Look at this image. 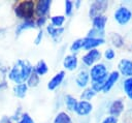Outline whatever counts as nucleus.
Listing matches in <instances>:
<instances>
[{
    "label": "nucleus",
    "mask_w": 132,
    "mask_h": 123,
    "mask_svg": "<svg viewBox=\"0 0 132 123\" xmlns=\"http://www.w3.org/2000/svg\"><path fill=\"white\" fill-rule=\"evenodd\" d=\"M89 82H90V74H89V71L85 69L80 70L75 76V84L79 88H82V89L87 88L89 85Z\"/></svg>",
    "instance_id": "obj_15"
},
{
    "label": "nucleus",
    "mask_w": 132,
    "mask_h": 123,
    "mask_svg": "<svg viewBox=\"0 0 132 123\" xmlns=\"http://www.w3.org/2000/svg\"><path fill=\"white\" fill-rule=\"evenodd\" d=\"M0 123H12V120L11 118H8V117H3L0 121Z\"/></svg>",
    "instance_id": "obj_37"
},
{
    "label": "nucleus",
    "mask_w": 132,
    "mask_h": 123,
    "mask_svg": "<svg viewBox=\"0 0 132 123\" xmlns=\"http://www.w3.org/2000/svg\"><path fill=\"white\" fill-rule=\"evenodd\" d=\"M113 19L114 21L119 24V25H126L130 22V20L132 19V11L127 7V6H120L118 7L114 12H113Z\"/></svg>",
    "instance_id": "obj_4"
},
{
    "label": "nucleus",
    "mask_w": 132,
    "mask_h": 123,
    "mask_svg": "<svg viewBox=\"0 0 132 123\" xmlns=\"http://www.w3.org/2000/svg\"><path fill=\"white\" fill-rule=\"evenodd\" d=\"M6 86H7V85H6V82H5V81H3V82L0 81V90H1V89H4Z\"/></svg>",
    "instance_id": "obj_38"
},
{
    "label": "nucleus",
    "mask_w": 132,
    "mask_h": 123,
    "mask_svg": "<svg viewBox=\"0 0 132 123\" xmlns=\"http://www.w3.org/2000/svg\"><path fill=\"white\" fill-rule=\"evenodd\" d=\"M120 72L118 71V70H113V71H111L109 74H108V76H107V79H106V81H105V85H104V88H103V93H107V92H109L110 91V89L116 85V83L119 81V79H120Z\"/></svg>",
    "instance_id": "obj_13"
},
{
    "label": "nucleus",
    "mask_w": 132,
    "mask_h": 123,
    "mask_svg": "<svg viewBox=\"0 0 132 123\" xmlns=\"http://www.w3.org/2000/svg\"><path fill=\"white\" fill-rule=\"evenodd\" d=\"M118 71L127 78H132V60L123 58L118 63Z\"/></svg>",
    "instance_id": "obj_7"
},
{
    "label": "nucleus",
    "mask_w": 132,
    "mask_h": 123,
    "mask_svg": "<svg viewBox=\"0 0 132 123\" xmlns=\"http://www.w3.org/2000/svg\"><path fill=\"white\" fill-rule=\"evenodd\" d=\"M39 82H40V76L33 70L32 73L30 74V76L28 78L26 84H27V86L30 87V88H35V87H37V86L39 85Z\"/></svg>",
    "instance_id": "obj_25"
},
{
    "label": "nucleus",
    "mask_w": 132,
    "mask_h": 123,
    "mask_svg": "<svg viewBox=\"0 0 132 123\" xmlns=\"http://www.w3.org/2000/svg\"><path fill=\"white\" fill-rule=\"evenodd\" d=\"M79 5H80V0H76L74 2V7H79Z\"/></svg>",
    "instance_id": "obj_39"
},
{
    "label": "nucleus",
    "mask_w": 132,
    "mask_h": 123,
    "mask_svg": "<svg viewBox=\"0 0 132 123\" xmlns=\"http://www.w3.org/2000/svg\"><path fill=\"white\" fill-rule=\"evenodd\" d=\"M28 86L26 83H21V84H16L13 86V94L18 97V98H24L27 95V91H28Z\"/></svg>",
    "instance_id": "obj_17"
},
{
    "label": "nucleus",
    "mask_w": 132,
    "mask_h": 123,
    "mask_svg": "<svg viewBox=\"0 0 132 123\" xmlns=\"http://www.w3.org/2000/svg\"><path fill=\"white\" fill-rule=\"evenodd\" d=\"M73 8H74V2L71 0H66L65 1V7H64L65 16H67V17L71 16L73 12Z\"/></svg>",
    "instance_id": "obj_31"
},
{
    "label": "nucleus",
    "mask_w": 132,
    "mask_h": 123,
    "mask_svg": "<svg viewBox=\"0 0 132 123\" xmlns=\"http://www.w3.org/2000/svg\"><path fill=\"white\" fill-rule=\"evenodd\" d=\"M89 74H90V79L92 82H97V81L106 80L109 73H108L107 66L104 63L99 62L90 68Z\"/></svg>",
    "instance_id": "obj_3"
},
{
    "label": "nucleus",
    "mask_w": 132,
    "mask_h": 123,
    "mask_svg": "<svg viewBox=\"0 0 132 123\" xmlns=\"http://www.w3.org/2000/svg\"><path fill=\"white\" fill-rule=\"evenodd\" d=\"M96 94H97V93H96L91 87H87V88H85V89L82 90V92L80 93V100L90 101V100H92V99L95 97Z\"/></svg>",
    "instance_id": "obj_23"
},
{
    "label": "nucleus",
    "mask_w": 132,
    "mask_h": 123,
    "mask_svg": "<svg viewBox=\"0 0 132 123\" xmlns=\"http://www.w3.org/2000/svg\"><path fill=\"white\" fill-rule=\"evenodd\" d=\"M16 123H35V121L28 113H23Z\"/></svg>",
    "instance_id": "obj_32"
},
{
    "label": "nucleus",
    "mask_w": 132,
    "mask_h": 123,
    "mask_svg": "<svg viewBox=\"0 0 132 123\" xmlns=\"http://www.w3.org/2000/svg\"><path fill=\"white\" fill-rule=\"evenodd\" d=\"M104 36V31H98L94 28H91L88 33H87V37H93V38H103Z\"/></svg>",
    "instance_id": "obj_30"
},
{
    "label": "nucleus",
    "mask_w": 132,
    "mask_h": 123,
    "mask_svg": "<svg viewBox=\"0 0 132 123\" xmlns=\"http://www.w3.org/2000/svg\"><path fill=\"white\" fill-rule=\"evenodd\" d=\"M105 81L106 80H102V81H97V82H92L91 84V88L96 92H102L103 91V88H104V85H105Z\"/></svg>",
    "instance_id": "obj_29"
},
{
    "label": "nucleus",
    "mask_w": 132,
    "mask_h": 123,
    "mask_svg": "<svg viewBox=\"0 0 132 123\" xmlns=\"http://www.w3.org/2000/svg\"><path fill=\"white\" fill-rule=\"evenodd\" d=\"M46 23V17H41V18H37L35 21V25L38 28H41L42 26H44Z\"/></svg>",
    "instance_id": "obj_35"
},
{
    "label": "nucleus",
    "mask_w": 132,
    "mask_h": 123,
    "mask_svg": "<svg viewBox=\"0 0 132 123\" xmlns=\"http://www.w3.org/2000/svg\"><path fill=\"white\" fill-rule=\"evenodd\" d=\"M102 54L98 49H94V50H90L88 51L82 57H81V62L89 67H92L93 65L99 63V60L101 59Z\"/></svg>",
    "instance_id": "obj_6"
},
{
    "label": "nucleus",
    "mask_w": 132,
    "mask_h": 123,
    "mask_svg": "<svg viewBox=\"0 0 132 123\" xmlns=\"http://www.w3.org/2000/svg\"><path fill=\"white\" fill-rule=\"evenodd\" d=\"M64 101H65V105L67 107V110L69 112H75V109H76V105L78 103V100L73 96V95H70V94H67L64 98Z\"/></svg>",
    "instance_id": "obj_22"
},
{
    "label": "nucleus",
    "mask_w": 132,
    "mask_h": 123,
    "mask_svg": "<svg viewBox=\"0 0 132 123\" xmlns=\"http://www.w3.org/2000/svg\"><path fill=\"white\" fill-rule=\"evenodd\" d=\"M108 7V1L106 0H96L91 3L90 9H89V17L91 19H94L96 17L102 16L104 11Z\"/></svg>",
    "instance_id": "obj_5"
},
{
    "label": "nucleus",
    "mask_w": 132,
    "mask_h": 123,
    "mask_svg": "<svg viewBox=\"0 0 132 123\" xmlns=\"http://www.w3.org/2000/svg\"><path fill=\"white\" fill-rule=\"evenodd\" d=\"M53 123H73V121H72L70 115L67 112L62 111V112H59L56 115V117L54 118Z\"/></svg>",
    "instance_id": "obj_20"
},
{
    "label": "nucleus",
    "mask_w": 132,
    "mask_h": 123,
    "mask_svg": "<svg viewBox=\"0 0 132 123\" xmlns=\"http://www.w3.org/2000/svg\"><path fill=\"white\" fill-rule=\"evenodd\" d=\"M101 123H119V120H118V118L108 115V116H106V117L102 120Z\"/></svg>",
    "instance_id": "obj_34"
},
{
    "label": "nucleus",
    "mask_w": 132,
    "mask_h": 123,
    "mask_svg": "<svg viewBox=\"0 0 132 123\" xmlns=\"http://www.w3.org/2000/svg\"><path fill=\"white\" fill-rule=\"evenodd\" d=\"M123 88L127 97L129 99H132V78H127L123 82Z\"/></svg>",
    "instance_id": "obj_26"
},
{
    "label": "nucleus",
    "mask_w": 132,
    "mask_h": 123,
    "mask_svg": "<svg viewBox=\"0 0 132 123\" xmlns=\"http://www.w3.org/2000/svg\"><path fill=\"white\" fill-rule=\"evenodd\" d=\"M36 25H35V21L34 20H30V21H23L18 27H16V30H15V34L16 35H20L23 31L25 30H28V29H33L35 28Z\"/></svg>",
    "instance_id": "obj_21"
},
{
    "label": "nucleus",
    "mask_w": 132,
    "mask_h": 123,
    "mask_svg": "<svg viewBox=\"0 0 132 123\" xmlns=\"http://www.w3.org/2000/svg\"><path fill=\"white\" fill-rule=\"evenodd\" d=\"M105 43L104 38H93V37H84V47L82 49L86 50L87 52L90 50L97 49L98 47L102 45Z\"/></svg>",
    "instance_id": "obj_10"
},
{
    "label": "nucleus",
    "mask_w": 132,
    "mask_h": 123,
    "mask_svg": "<svg viewBox=\"0 0 132 123\" xmlns=\"http://www.w3.org/2000/svg\"><path fill=\"white\" fill-rule=\"evenodd\" d=\"M14 14L23 21L33 20L35 16V2L32 0H24L16 4L14 7Z\"/></svg>",
    "instance_id": "obj_2"
},
{
    "label": "nucleus",
    "mask_w": 132,
    "mask_h": 123,
    "mask_svg": "<svg viewBox=\"0 0 132 123\" xmlns=\"http://www.w3.org/2000/svg\"><path fill=\"white\" fill-rule=\"evenodd\" d=\"M32 71H33V66L28 60L19 59L9 69L8 79L11 82L15 83V85L21 83H26Z\"/></svg>",
    "instance_id": "obj_1"
},
{
    "label": "nucleus",
    "mask_w": 132,
    "mask_h": 123,
    "mask_svg": "<svg viewBox=\"0 0 132 123\" xmlns=\"http://www.w3.org/2000/svg\"><path fill=\"white\" fill-rule=\"evenodd\" d=\"M124 109H125L124 101L121 100V99H116L110 103V105L108 107V114L110 116H113V117L118 118L124 112Z\"/></svg>",
    "instance_id": "obj_11"
},
{
    "label": "nucleus",
    "mask_w": 132,
    "mask_h": 123,
    "mask_svg": "<svg viewBox=\"0 0 132 123\" xmlns=\"http://www.w3.org/2000/svg\"><path fill=\"white\" fill-rule=\"evenodd\" d=\"M65 71L64 70H61V71H58L47 83V89L48 90H55L57 89L61 84L62 82L64 81L65 79Z\"/></svg>",
    "instance_id": "obj_14"
},
{
    "label": "nucleus",
    "mask_w": 132,
    "mask_h": 123,
    "mask_svg": "<svg viewBox=\"0 0 132 123\" xmlns=\"http://www.w3.org/2000/svg\"><path fill=\"white\" fill-rule=\"evenodd\" d=\"M110 41L116 48H121L124 44V38L119 33H112L110 36Z\"/></svg>",
    "instance_id": "obj_28"
},
{
    "label": "nucleus",
    "mask_w": 132,
    "mask_h": 123,
    "mask_svg": "<svg viewBox=\"0 0 132 123\" xmlns=\"http://www.w3.org/2000/svg\"><path fill=\"white\" fill-rule=\"evenodd\" d=\"M82 47H84V38H77L74 41H72L69 49L72 54H75V53L79 52V50H81Z\"/></svg>",
    "instance_id": "obj_27"
},
{
    "label": "nucleus",
    "mask_w": 132,
    "mask_h": 123,
    "mask_svg": "<svg viewBox=\"0 0 132 123\" xmlns=\"http://www.w3.org/2000/svg\"><path fill=\"white\" fill-rule=\"evenodd\" d=\"M64 31H65V29H64L63 27L57 28V27H54V26L51 25V24L46 26V32H47V34H48L52 38H54V39L59 38V37L64 33Z\"/></svg>",
    "instance_id": "obj_18"
},
{
    "label": "nucleus",
    "mask_w": 132,
    "mask_h": 123,
    "mask_svg": "<svg viewBox=\"0 0 132 123\" xmlns=\"http://www.w3.org/2000/svg\"><path fill=\"white\" fill-rule=\"evenodd\" d=\"M93 111V104L91 101H86V100H78V103L75 109V114L78 116H88L92 113Z\"/></svg>",
    "instance_id": "obj_9"
},
{
    "label": "nucleus",
    "mask_w": 132,
    "mask_h": 123,
    "mask_svg": "<svg viewBox=\"0 0 132 123\" xmlns=\"http://www.w3.org/2000/svg\"><path fill=\"white\" fill-rule=\"evenodd\" d=\"M42 38H43V31L40 29V30L38 31V33H37V35H36L35 39H34V42H35V44H39V43L41 42Z\"/></svg>",
    "instance_id": "obj_36"
},
{
    "label": "nucleus",
    "mask_w": 132,
    "mask_h": 123,
    "mask_svg": "<svg viewBox=\"0 0 132 123\" xmlns=\"http://www.w3.org/2000/svg\"><path fill=\"white\" fill-rule=\"evenodd\" d=\"M107 21H108V18L104 14L96 17V18L92 19V25H93L92 28H94L98 31H104L105 26L107 24Z\"/></svg>",
    "instance_id": "obj_16"
},
{
    "label": "nucleus",
    "mask_w": 132,
    "mask_h": 123,
    "mask_svg": "<svg viewBox=\"0 0 132 123\" xmlns=\"http://www.w3.org/2000/svg\"><path fill=\"white\" fill-rule=\"evenodd\" d=\"M65 21H66V18L63 14H56L51 17V25L57 28L63 27V24L65 23Z\"/></svg>",
    "instance_id": "obj_24"
},
{
    "label": "nucleus",
    "mask_w": 132,
    "mask_h": 123,
    "mask_svg": "<svg viewBox=\"0 0 132 123\" xmlns=\"http://www.w3.org/2000/svg\"><path fill=\"white\" fill-rule=\"evenodd\" d=\"M103 56H104V58H105L106 60L111 61V60H113L114 57H116V52L113 51V49H111V48H107V49L104 51Z\"/></svg>",
    "instance_id": "obj_33"
},
{
    "label": "nucleus",
    "mask_w": 132,
    "mask_h": 123,
    "mask_svg": "<svg viewBox=\"0 0 132 123\" xmlns=\"http://www.w3.org/2000/svg\"><path fill=\"white\" fill-rule=\"evenodd\" d=\"M51 5V0H38L35 3V14L37 16V18L46 17V14L50 12Z\"/></svg>",
    "instance_id": "obj_8"
},
{
    "label": "nucleus",
    "mask_w": 132,
    "mask_h": 123,
    "mask_svg": "<svg viewBox=\"0 0 132 123\" xmlns=\"http://www.w3.org/2000/svg\"><path fill=\"white\" fill-rule=\"evenodd\" d=\"M33 70H34L39 76H42V75H44V74L47 73V71H48V66H47V64H46V62H45L44 60H39V61L35 64V66L33 67Z\"/></svg>",
    "instance_id": "obj_19"
},
{
    "label": "nucleus",
    "mask_w": 132,
    "mask_h": 123,
    "mask_svg": "<svg viewBox=\"0 0 132 123\" xmlns=\"http://www.w3.org/2000/svg\"><path fill=\"white\" fill-rule=\"evenodd\" d=\"M77 66H78V59L75 54H69L65 56L63 60V67L66 70H69V71L75 70Z\"/></svg>",
    "instance_id": "obj_12"
}]
</instances>
